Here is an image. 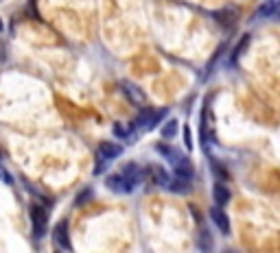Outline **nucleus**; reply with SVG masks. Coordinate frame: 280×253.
I'll return each mask as SVG.
<instances>
[{
  "label": "nucleus",
  "mask_w": 280,
  "mask_h": 253,
  "mask_svg": "<svg viewBox=\"0 0 280 253\" xmlns=\"http://www.w3.org/2000/svg\"><path fill=\"white\" fill-rule=\"evenodd\" d=\"M121 153H123L121 144H116V142H101L99 148H97V162H99V164H97V168H94V172H101L112 160H116Z\"/></svg>",
  "instance_id": "obj_1"
},
{
  "label": "nucleus",
  "mask_w": 280,
  "mask_h": 253,
  "mask_svg": "<svg viewBox=\"0 0 280 253\" xmlns=\"http://www.w3.org/2000/svg\"><path fill=\"white\" fill-rule=\"evenodd\" d=\"M164 110H142L140 116L134 120V126L136 129H153L164 118Z\"/></svg>",
  "instance_id": "obj_2"
},
{
  "label": "nucleus",
  "mask_w": 280,
  "mask_h": 253,
  "mask_svg": "<svg viewBox=\"0 0 280 253\" xmlns=\"http://www.w3.org/2000/svg\"><path fill=\"white\" fill-rule=\"evenodd\" d=\"M105 186L110 190H114V192H118V194H129V192L134 190V182H129L127 177L121 172V174H110V177L105 179Z\"/></svg>",
  "instance_id": "obj_3"
},
{
  "label": "nucleus",
  "mask_w": 280,
  "mask_h": 253,
  "mask_svg": "<svg viewBox=\"0 0 280 253\" xmlns=\"http://www.w3.org/2000/svg\"><path fill=\"white\" fill-rule=\"evenodd\" d=\"M199 138L204 142L206 148L212 146V140H214V134H212V120H210V112H208V105L204 107V114L199 118Z\"/></svg>",
  "instance_id": "obj_4"
},
{
  "label": "nucleus",
  "mask_w": 280,
  "mask_h": 253,
  "mask_svg": "<svg viewBox=\"0 0 280 253\" xmlns=\"http://www.w3.org/2000/svg\"><path fill=\"white\" fill-rule=\"evenodd\" d=\"M123 92L127 96V100L136 107H145L147 105V94L136 86V83H129V81H123Z\"/></svg>",
  "instance_id": "obj_5"
},
{
  "label": "nucleus",
  "mask_w": 280,
  "mask_h": 253,
  "mask_svg": "<svg viewBox=\"0 0 280 253\" xmlns=\"http://www.w3.org/2000/svg\"><path fill=\"white\" fill-rule=\"evenodd\" d=\"M46 212L44 208L40 206H31V225H33V236L35 238H42L46 232Z\"/></svg>",
  "instance_id": "obj_6"
},
{
  "label": "nucleus",
  "mask_w": 280,
  "mask_h": 253,
  "mask_svg": "<svg viewBox=\"0 0 280 253\" xmlns=\"http://www.w3.org/2000/svg\"><path fill=\"white\" fill-rule=\"evenodd\" d=\"M53 242H55L57 249H62V251L70 249V236H68V222L66 220L55 225V230H53Z\"/></svg>",
  "instance_id": "obj_7"
},
{
  "label": "nucleus",
  "mask_w": 280,
  "mask_h": 253,
  "mask_svg": "<svg viewBox=\"0 0 280 253\" xmlns=\"http://www.w3.org/2000/svg\"><path fill=\"white\" fill-rule=\"evenodd\" d=\"M210 216H212V222L219 227V232H221L223 236H228V234H230V220H228V214H225L219 206H214V208L210 210Z\"/></svg>",
  "instance_id": "obj_8"
},
{
  "label": "nucleus",
  "mask_w": 280,
  "mask_h": 253,
  "mask_svg": "<svg viewBox=\"0 0 280 253\" xmlns=\"http://www.w3.org/2000/svg\"><path fill=\"white\" fill-rule=\"evenodd\" d=\"M236 18H239V14H236V9H230V7H225V9H219L217 14H214V20H217L221 26L225 28H230L232 24L236 22Z\"/></svg>",
  "instance_id": "obj_9"
},
{
  "label": "nucleus",
  "mask_w": 280,
  "mask_h": 253,
  "mask_svg": "<svg viewBox=\"0 0 280 253\" xmlns=\"http://www.w3.org/2000/svg\"><path fill=\"white\" fill-rule=\"evenodd\" d=\"M173 168H175V174L177 177H184V179H193V174H195V170H193V164H190V160L188 158H180L173 164Z\"/></svg>",
  "instance_id": "obj_10"
},
{
  "label": "nucleus",
  "mask_w": 280,
  "mask_h": 253,
  "mask_svg": "<svg viewBox=\"0 0 280 253\" xmlns=\"http://www.w3.org/2000/svg\"><path fill=\"white\" fill-rule=\"evenodd\" d=\"M149 172H151L153 182H156L158 186H164L166 188V184L171 182V174L166 172V168H162V166H149Z\"/></svg>",
  "instance_id": "obj_11"
},
{
  "label": "nucleus",
  "mask_w": 280,
  "mask_h": 253,
  "mask_svg": "<svg viewBox=\"0 0 280 253\" xmlns=\"http://www.w3.org/2000/svg\"><path fill=\"white\" fill-rule=\"evenodd\" d=\"M166 188H169L171 192H188L190 190V179H184V177H177V174H173V177H171V182L166 184Z\"/></svg>",
  "instance_id": "obj_12"
},
{
  "label": "nucleus",
  "mask_w": 280,
  "mask_h": 253,
  "mask_svg": "<svg viewBox=\"0 0 280 253\" xmlns=\"http://www.w3.org/2000/svg\"><path fill=\"white\" fill-rule=\"evenodd\" d=\"M212 196H214V201H217V206H219V208H223L225 203L230 201V190L225 188L223 184H214V188H212Z\"/></svg>",
  "instance_id": "obj_13"
},
{
  "label": "nucleus",
  "mask_w": 280,
  "mask_h": 253,
  "mask_svg": "<svg viewBox=\"0 0 280 253\" xmlns=\"http://www.w3.org/2000/svg\"><path fill=\"white\" fill-rule=\"evenodd\" d=\"M156 148H158V153L162 155V158H166V162H171V164H175V162H177V160L182 158V153H180V150L171 148L169 144H166V146H164V144H158Z\"/></svg>",
  "instance_id": "obj_14"
},
{
  "label": "nucleus",
  "mask_w": 280,
  "mask_h": 253,
  "mask_svg": "<svg viewBox=\"0 0 280 253\" xmlns=\"http://www.w3.org/2000/svg\"><path fill=\"white\" fill-rule=\"evenodd\" d=\"M247 46H249V35L245 33L243 38L239 40V44L234 46V50H232V62H239V59L243 57V52L247 50Z\"/></svg>",
  "instance_id": "obj_15"
},
{
  "label": "nucleus",
  "mask_w": 280,
  "mask_h": 253,
  "mask_svg": "<svg viewBox=\"0 0 280 253\" xmlns=\"http://www.w3.org/2000/svg\"><path fill=\"white\" fill-rule=\"evenodd\" d=\"M177 126H180V122H177L175 118H171L169 122H164V124H162L160 134H162L164 140H171V138H175V134H177Z\"/></svg>",
  "instance_id": "obj_16"
},
{
  "label": "nucleus",
  "mask_w": 280,
  "mask_h": 253,
  "mask_svg": "<svg viewBox=\"0 0 280 253\" xmlns=\"http://www.w3.org/2000/svg\"><path fill=\"white\" fill-rule=\"evenodd\" d=\"M123 174L129 179V182H134V184H138L140 179H142V170L136 164H129V166H125V170H123Z\"/></svg>",
  "instance_id": "obj_17"
},
{
  "label": "nucleus",
  "mask_w": 280,
  "mask_h": 253,
  "mask_svg": "<svg viewBox=\"0 0 280 253\" xmlns=\"http://www.w3.org/2000/svg\"><path fill=\"white\" fill-rule=\"evenodd\" d=\"M199 246H201V251H210V246H212L210 234H208L206 227H201L199 230Z\"/></svg>",
  "instance_id": "obj_18"
},
{
  "label": "nucleus",
  "mask_w": 280,
  "mask_h": 253,
  "mask_svg": "<svg viewBox=\"0 0 280 253\" xmlns=\"http://www.w3.org/2000/svg\"><path fill=\"white\" fill-rule=\"evenodd\" d=\"M273 11H276V2L271 0V2H265L263 7L258 9V14H256V18H267V16H271Z\"/></svg>",
  "instance_id": "obj_19"
},
{
  "label": "nucleus",
  "mask_w": 280,
  "mask_h": 253,
  "mask_svg": "<svg viewBox=\"0 0 280 253\" xmlns=\"http://www.w3.org/2000/svg\"><path fill=\"white\" fill-rule=\"evenodd\" d=\"M114 136H118V138H127L129 136V129L125 126L123 122H116L114 124Z\"/></svg>",
  "instance_id": "obj_20"
},
{
  "label": "nucleus",
  "mask_w": 280,
  "mask_h": 253,
  "mask_svg": "<svg viewBox=\"0 0 280 253\" xmlns=\"http://www.w3.org/2000/svg\"><path fill=\"white\" fill-rule=\"evenodd\" d=\"M0 182H3V184H9V186L14 184V177H11V172H7L3 166H0Z\"/></svg>",
  "instance_id": "obj_21"
},
{
  "label": "nucleus",
  "mask_w": 280,
  "mask_h": 253,
  "mask_svg": "<svg viewBox=\"0 0 280 253\" xmlns=\"http://www.w3.org/2000/svg\"><path fill=\"white\" fill-rule=\"evenodd\" d=\"M184 144H186V148H193V140H190V131H188V126H184Z\"/></svg>",
  "instance_id": "obj_22"
},
{
  "label": "nucleus",
  "mask_w": 280,
  "mask_h": 253,
  "mask_svg": "<svg viewBox=\"0 0 280 253\" xmlns=\"http://www.w3.org/2000/svg\"><path fill=\"white\" fill-rule=\"evenodd\" d=\"M0 31H3V20H0Z\"/></svg>",
  "instance_id": "obj_23"
},
{
  "label": "nucleus",
  "mask_w": 280,
  "mask_h": 253,
  "mask_svg": "<svg viewBox=\"0 0 280 253\" xmlns=\"http://www.w3.org/2000/svg\"><path fill=\"white\" fill-rule=\"evenodd\" d=\"M57 253H62V251H57Z\"/></svg>",
  "instance_id": "obj_24"
}]
</instances>
